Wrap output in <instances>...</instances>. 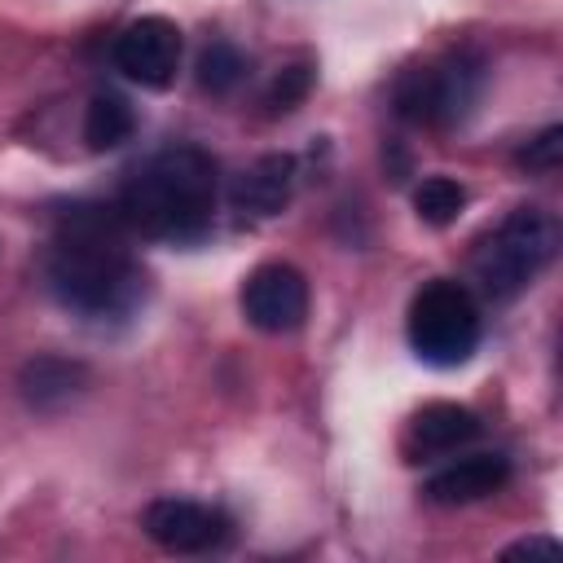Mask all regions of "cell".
<instances>
[{"label": "cell", "mask_w": 563, "mask_h": 563, "mask_svg": "<svg viewBox=\"0 0 563 563\" xmlns=\"http://www.w3.org/2000/svg\"><path fill=\"white\" fill-rule=\"evenodd\" d=\"M510 554H528V559H532V554H559V541H550V537H528V541H515V545L506 550V559H510Z\"/></svg>", "instance_id": "cell-18"}, {"label": "cell", "mask_w": 563, "mask_h": 563, "mask_svg": "<svg viewBox=\"0 0 563 563\" xmlns=\"http://www.w3.org/2000/svg\"><path fill=\"white\" fill-rule=\"evenodd\" d=\"M18 387H22V400L31 409H57L66 405L70 396H79L88 387V365L84 361H70V356H35L22 365L18 374Z\"/></svg>", "instance_id": "cell-12"}, {"label": "cell", "mask_w": 563, "mask_h": 563, "mask_svg": "<svg viewBox=\"0 0 563 563\" xmlns=\"http://www.w3.org/2000/svg\"><path fill=\"white\" fill-rule=\"evenodd\" d=\"M462 207H466V189H462L453 176H427V180L413 189V211H418V220L431 224V229L453 224V220L462 216Z\"/></svg>", "instance_id": "cell-14"}, {"label": "cell", "mask_w": 563, "mask_h": 563, "mask_svg": "<svg viewBox=\"0 0 563 563\" xmlns=\"http://www.w3.org/2000/svg\"><path fill=\"white\" fill-rule=\"evenodd\" d=\"M484 88V62L475 53H449L418 70H405L396 84V114L422 128H449L471 114Z\"/></svg>", "instance_id": "cell-5"}, {"label": "cell", "mask_w": 563, "mask_h": 563, "mask_svg": "<svg viewBox=\"0 0 563 563\" xmlns=\"http://www.w3.org/2000/svg\"><path fill=\"white\" fill-rule=\"evenodd\" d=\"M216 158L198 145H172L154 154L119 194V220L132 233L163 242H194L211 229Z\"/></svg>", "instance_id": "cell-2"}, {"label": "cell", "mask_w": 563, "mask_h": 563, "mask_svg": "<svg viewBox=\"0 0 563 563\" xmlns=\"http://www.w3.org/2000/svg\"><path fill=\"white\" fill-rule=\"evenodd\" d=\"M405 330H409V347L418 361H427L435 369H453V365L471 361V352L479 343L475 295L453 277H435L413 295Z\"/></svg>", "instance_id": "cell-4"}, {"label": "cell", "mask_w": 563, "mask_h": 563, "mask_svg": "<svg viewBox=\"0 0 563 563\" xmlns=\"http://www.w3.org/2000/svg\"><path fill=\"white\" fill-rule=\"evenodd\" d=\"M559 158H563V128H545L541 136H532V141L515 154V163H519L523 172H554Z\"/></svg>", "instance_id": "cell-17"}, {"label": "cell", "mask_w": 563, "mask_h": 563, "mask_svg": "<svg viewBox=\"0 0 563 563\" xmlns=\"http://www.w3.org/2000/svg\"><path fill=\"white\" fill-rule=\"evenodd\" d=\"M506 479H510L506 453H471V457H457V462L440 466L435 475H427L422 497L435 506H471V501H484L497 488H506Z\"/></svg>", "instance_id": "cell-9"}, {"label": "cell", "mask_w": 563, "mask_h": 563, "mask_svg": "<svg viewBox=\"0 0 563 563\" xmlns=\"http://www.w3.org/2000/svg\"><path fill=\"white\" fill-rule=\"evenodd\" d=\"M308 88H312V66H286V70L268 84L264 106H268V110H295V106L308 97Z\"/></svg>", "instance_id": "cell-16"}, {"label": "cell", "mask_w": 563, "mask_h": 563, "mask_svg": "<svg viewBox=\"0 0 563 563\" xmlns=\"http://www.w3.org/2000/svg\"><path fill=\"white\" fill-rule=\"evenodd\" d=\"M554 246H559V224L541 207H515L471 251V277L484 290V299L493 303L515 299L550 264Z\"/></svg>", "instance_id": "cell-3"}, {"label": "cell", "mask_w": 563, "mask_h": 563, "mask_svg": "<svg viewBox=\"0 0 563 563\" xmlns=\"http://www.w3.org/2000/svg\"><path fill=\"white\" fill-rule=\"evenodd\" d=\"M242 317L264 334H290L308 317V282L295 264H260L242 282Z\"/></svg>", "instance_id": "cell-8"}, {"label": "cell", "mask_w": 563, "mask_h": 563, "mask_svg": "<svg viewBox=\"0 0 563 563\" xmlns=\"http://www.w3.org/2000/svg\"><path fill=\"white\" fill-rule=\"evenodd\" d=\"M110 57H114V70H123L132 84L167 88L176 79V66H180V26L172 18H158V13L132 18L114 35Z\"/></svg>", "instance_id": "cell-7"}, {"label": "cell", "mask_w": 563, "mask_h": 563, "mask_svg": "<svg viewBox=\"0 0 563 563\" xmlns=\"http://www.w3.org/2000/svg\"><path fill=\"white\" fill-rule=\"evenodd\" d=\"M141 528L172 554H211L233 537V519L220 506L194 497H158L145 506Z\"/></svg>", "instance_id": "cell-6"}, {"label": "cell", "mask_w": 563, "mask_h": 563, "mask_svg": "<svg viewBox=\"0 0 563 563\" xmlns=\"http://www.w3.org/2000/svg\"><path fill=\"white\" fill-rule=\"evenodd\" d=\"M123 220L110 207H70L57 220L53 246H48V290L84 312V317H114L128 312L141 295V268L123 242Z\"/></svg>", "instance_id": "cell-1"}, {"label": "cell", "mask_w": 563, "mask_h": 563, "mask_svg": "<svg viewBox=\"0 0 563 563\" xmlns=\"http://www.w3.org/2000/svg\"><path fill=\"white\" fill-rule=\"evenodd\" d=\"M132 128H136V114H132V106L119 92H97L88 101V110H84V141L97 154L123 145L132 136Z\"/></svg>", "instance_id": "cell-13"}, {"label": "cell", "mask_w": 563, "mask_h": 563, "mask_svg": "<svg viewBox=\"0 0 563 563\" xmlns=\"http://www.w3.org/2000/svg\"><path fill=\"white\" fill-rule=\"evenodd\" d=\"M242 70H246V62H242V53L229 44V40H211L207 48H202V57H198V84L207 88V92H229L238 79H242Z\"/></svg>", "instance_id": "cell-15"}, {"label": "cell", "mask_w": 563, "mask_h": 563, "mask_svg": "<svg viewBox=\"0 0 563 563\" xmlns=\"http://www.w3.org/2000/svg\"><path fill=\"white\" fill-rule=\"evenodd\" d=\"M290 189H295V158L290 154H264L233 180L229 202L242 216H277L290 202Z\"/></svg>", "instance_id": "cell-11"}, {"label": "cell", "mask_w": 563, "mask_h": 563, "mask_svg": "<svg viewBox=\"0 0 563 563\" xmlns=\"http://www.w3.org/2000/svg\"><path fill=\"white\" fill-rule=\"evenodd\" d=\"M475 435H479V418H475L466 405L435 400V405H422V409L409 418L405 457H409V462H431V457H444V453L471 444Z\"/></svg>", "instance_id": "cell-10"}]
</instances>
